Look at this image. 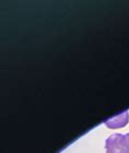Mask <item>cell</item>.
<instances>
[{"label": "cell", "instance_id": "obj_1", "mask_svg": "<svg viewBox=\"0 0 129 153\" xmlns=\"http://www.w3.org/2000/svg\"><path fill=\"white\" fill-rule=\"evenodd\" d=\"M106 153H129L125 136L120 134H114L106 139L105 142Z\"/></svg>", "mask_w": 129, "mask_h": 153}, {"label": "cell", "instance_id": "obj_2", "mask_svg": "<svg viewBox=\"0 0 129 153\" xmlns=\"http://www.w3.org/2000/svg\"><path fill=\"white\" fill-rule=\"evenodd\" d=\"M129 121V114L128 112H123L122 114L116 115L113 118H110L105 120V126L108 127L110 129H118V128L125 127Z\"/></svg>", "mask_w": 129, "mask_h": 153}, {"label": "cell", "instance_id": "obj_3", "mask_svg": "<svg viewBox=\"0 0 129 153\" xmlns=\"http://www.w3.org/2000/svg\"><path fill=\"white\" fill-rule=\"evenodd\" d=\"M125 140H126V143L127 146L129 147V132L127 134H125Z\"/></svg>", "mask_w": 129, "mask_h": 153}]
</instances>
